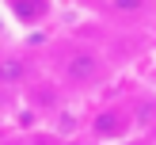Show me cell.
Wrapping results in <instances>:
<instances>
[{
    "instance_id": "cell-2",
    "label": "cell",
    "mask_w": 156,
    "mask_h": 145,
    "mask_svg": "<svg viewBox=\"0 0 156 145\" xmlns=\"http://www.w3.org/2000/svg\"><path fill=\"white\" fill-rule=\"evenodd\" d=\"M126 130H129V114L126 111H103V114H95V122H91V134H95L99 141L126 137Z\"/></svg>"
},
{
    "instance_id": "cell-4",
    "label": "cell",
    "mask_w": 156,
    "mask_h": 145,
    "mask_svg": "<svg viewBox=\"0 0 156 145\" xmlns=\"http://www.w3.org/2000/svg\"><path fill=\"white\" fill-rule=\"evenodd\" d=\"M15 15H23V19H42L46 12H50V4H12Z\"/></svg>"
},
{
    "instance_id": "cell-1",
    "label": "cell",
    "mask_w": 156,
    "mask_h": 145,
    "mask_svg": "<svg viewBox=\"0 0 156 145\" xmlns=\"http://www.w3.org/2000/svg\"><path fill=\"white\" fill-rule=\"evenodd\" d=\"M61 76H65V84H73V88H91V84L107 80V61H103L99 50L76 46V50H69L65 61H61Z\"/></svg>"
},
{
    "instance_id": "cell-3",
    "label": "cell",
    "mask_w": 156,
    "mask_h": 145,
    "mask_svg": "<svg viewBox=\"0 0 156 145\" xmlns=\"http://www.w3.org/2000/svg\"><path fill=\"white\" fill-rule=\"evenodd\" d=\"M27 61L19 53H0V88H19L27 80Z\"/></svg>"
}]
</instances>
